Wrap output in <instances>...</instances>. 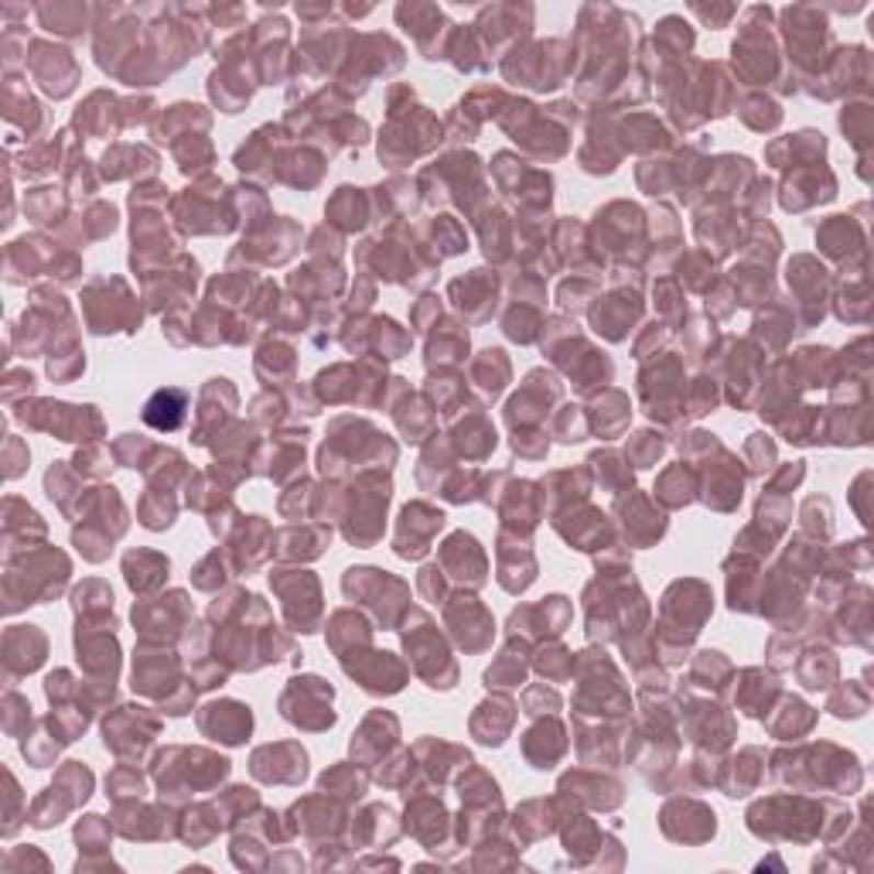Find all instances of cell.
Here are the masks:
<instances>
[{
  "mask_svg": "<svg viewBox=\"0 0 874 874\" xmlns=\"http://www.w3.org/2000/svg\"><path fill=\"white\" fill-rule=\"evenodd\" d=\"M404 646L410 652V667L420 680H428L434 690H451L458 680V667L451 662L447 646L441 643L434 622L424 612H410V622L404 628Z\"/></svg>",
  "mask_w": 874,
  "mask_h": 874,
  "instance_id": "1",
  "label": "cell"
},
{
  "mask_svg": "<svg viewBox=\"0 0 874 874\" xmlns=\"http://www.w3.org/2000/svg\"><path fill=\"white\" fill-rule=\"evenodd\" d=\"M769 18L772 11L769 8H751L745 11V24H741V35L735 42V69L738 76L748 82V86H769L775 79V42H772V32L769 27Z\"/></svg>",
  "mask_w": 874,
  "mask_h": 874,
  "instance_id": "2",
  "label": "cell"
},
{
  "mask_svg": "<svg viewBox=\"0 0 874 874\" xmlns=\"http://www.w3.org/2000/svg\"><path fill=\"white\" fill-rule=\"evenodd\" d=\"M331 686L321 677H297L281 697V711L291 725L305 731H325L336 725V711H331Z\"/></svg>",
  "mask_w": 874,
  "mask_h": 874,
  "instance_id": "3",
  "label": "cell"
},
{
  "mask_svg": "<svg viewBox=\"0 0 874 874\" xmlns=\"http://www.w3.org/2000/svg\"><path fill=\"white\" fill-rule=\"evenodd\" d=\"M270 584H274L284 598V615L291 622L294 632H315L318 618H321V594H318V581L308 575V570H277L270 575Z\"/></svg>",
  "mask_w": 874,
  "mask_h": 874,
  "instance_id": "4",
  "label": "cell"
},
{
  "mask_svg": "<svg viewBox=\"0 0 874 874\" xmlns=\"http://www.w3.org/2000/svg\"><path fill=\"white\" fill-rule=\"evenodd\" d=\"M35 431H52L63 441H86V434H100L103 420L97 407H69V404H38L35 413H18Z\"/></svg>",
  "mask_w": 874,
  "mask_h": 874,
  "instance_id": "5",
  "label": "cell"
},
{
  "mask_svg": "<svg viewBox=\"0 0 874 874\" xmlns=\"http://www.w3.org/2000/svg\"><path fill=\"white\" fill-rule=\"evenodd\" d=\"M24 69L32 72L38 79V86L55 100L69 97L76 89V79H79L76 58L66 48L48 45V42H32V55L24 58Z\"/></svg>",
  "mask_w": 874,
  "mask_h": 874,
  "instance_id": "6",
  "label": "cell"
},
{
  "mask_svg": "<svg viewBox=\"0 0 874 874\" xmlns=\"http://www.w3.org/2000/svg\"><path fill=\"white\" fill-rule=\"evenodd\" d=\"M441 526H444L441 509H431L428 502H410L397 526V540H394L397 554L407 560H420L431 550V540L434 533H441Z\"/></svg>",
  "mask_w": 874,
  "mask_h": 874,
  "instance_id": "7",
  "label": "cell"
},
{
  "mask_svg": "<svg viewBox=\"0 0 874 874\" xmlns=\"http://www.w3.org/2000/svg\"><path fill=\"white\" fill-rule=\"evenodd\" d=\"M447 628H451V636H455V643L465 649V652H478V649H486L492 646V615L478 605L475 598H455L447 605Z\"/></svg>",
  "mask_w": 874,
  "mask_h": 874,
  "instance_id": "8",
  "label": "cell"
},
{
  "mask_svg": "<svg viewBox=\"0 0 874 874\" xmlns=\"http://www.w3.org/2000/svg\"><path fill=\"white\" fill-rule=\"evenodd\" d=\"M486 554H481L478 540L472 533H455L447 536V544L441 547V575L455 578L458 584L481 588L486 584Z\"/></svg>",
  "mask_w": 874,
  "mask_h": 874,
  "instance_id": "9",
  "label": "cell"
},
{
  "mask_svg": "<svg viewBox=\"0 0 874 874\" xmlns=\"http://www.w3.org/2000/svg\"><path fill=\"white\" fill-rule=\"evenodd\" d=\"M198 728L202 735L216 738V741H226V745H243L253 731V714L247 704H236V701H219V704H208L202 707L198 714Z\"/></svg>",
  "mask_w": 874,
  "mask_h": 874,
  "instance_id": "10",
  "label": "cell"
},
{
  "mask_svg": "<svg viewBox=\"0 0 874 874\" xmlns=\"http://www.w3.org/2000/svg\"><path fill=\"white\" fill-rule=\"evenodd\" d=\"M349 662H342L345 673L355 677L363 683V690L370 693H397L407 680V667L394 659V652H370V656H359L355 652V662L352 656H345Z\"/></svg>",
  "mask_w": 874,
  "mask_h": 874,
  "instance_id": "11",
  "label": "cell"
},
{
  "mask_svg": "<svg viewBox=\"0 0 874 874\" xmlns=\"http://www.w3.org/2000/svg\"><path fill=\"white\" fill-rule=\"evenodd\" d=\"M451 297L468 321H486L496 311V281L489 270H472L468 277L451 284Z\"/></svg>",
  "mask_w": 874,
  "mask_h": 874,
  "instance_id": "12",
  "label": "cell"
},
{
  "mask_svg": "<svg viewBox=\"0 0 874 874\" xmlns=\"http://www.w3.org/2000/svg\"><path fill=\"white\" fill-rule=\"evenodd\" d=\"M113 499H116V489H100V499H97V502H89V512H93L97 520H103V517H106V509L113 506ZM72 540H76V547L82 550V557H86V560H103V557L113 550V540H116V533L89 520L82 530H76V533H72Z\"/></svg>",
  "mask_w": 874,
  "mask_h": 874,
  "instance_id": "13",
  "label": "cell"
},
{
  "mask_svg": "<svg viewBox=\"0 0 874 874\" xmlns=\"http://www.w3.org/2000/svg\"><path fill=\"white\" fill-rule=\"evenodd\" d=\"M533 578H536V557H533L526 540L520 544V533H517L512 550L499 540V584L512 594H520L533 584Z\"/></svg>",
  "mask_w": 874,
  "mask_h": 874,
  "instance_id": "14",
  "label": "cell"
},
{
  "mask_svg": "<svg viewBox=\"0 0 874 874\" xmlns=\"http://www.w3.org/2000/svg\"><path fill=\"white\" fill-rule=\"evenodd\" d=\"M618 509L632 512V523H625V536H628V544H636V547H649L656 544V540L667 533V520H662V512H656L649 506L646 496H628L618 502Z\"/></svg>",
  "mask_w": 874,
  "mask_h": 874,
  "instance_id": "15",
  "label": "cell"
},
{
  "mask_svg": "<svg viewBox=\"0 0 874 874\" xmlns=\"http://www.w3.org/2000/svg\"><path fill=\"white\" fill-rule=\"evenodd\" d=\"M185 413H189V394H185V389H158V394L150 397L147 407H144V424L171 434V431H178L185 424Z\"/></svg>",
  "mask_w": 874,
  "mask_h": 874,
  "instance_id": "16",
  "label": "cell"
},
{
  "mask_svg": "<svg viewBox=\"0 0 874 874\" xmlns=\"http://www.w3.org/2000/svg\"><path fill=\"white\" fill-rule=\"evenodd\" d=\"M168 557L164 554H155V550H130L124 557V575H127V584L137 591V594H150L158 591L164 581H168Z\"/></svg>",
  "mask_w": 874,
  "mask_h": 874,
  "instance_id": "17",
  "label": "cell"
},
{
  "mask_svg": "<svg viewBox=\"0 0 874 874\" xmlns=\"http://www.w3.org/2000/svg\"><path fill=\"white\" fill-rule=\"evenodd\" d=\"M397 735H400L397 717H389L386 711H376L363 720V728L352 735V756H359L363 762H373L389 748V741H379V738H397Z\"/></svg>",
  "mask_w": 874,
  "mask_h": 874,
  "instance_id": "18",
  "label": "cell"
},
{
  "mask_svg": "<svg viewBox=\"0 0 874 874\" xmlns=\"http://www.w3.org/2000/svg\"><path fill=\"white\" fill-rule=\"evenodd\" d=\"M820 178H830V171L820 168V171H809V174H796V178H790L786 189H782V205H786L790 213H803V208L817 205V202H830L833 192H837V182L820 185Z\"/></svg>",
  "mask_w": 874,
  "mask_h": 874,
  "instance_id": "19",
  "label": "cell"
},
{
  "mask_svg": "<svg viewBox=\"0 0 874 874\" xmlns=\"http://www.w3.org/2000/svg\"><path fill=\"white\" fill-rule=\"evenodd\" d=\"M636 318H639V297L636 294H618V297L605 300V305L591 311L594 328L605 339H612V342H622L625 339V328L636 321Z\"/></svg>",
  "mask_w": 874,
  "mask_h": 874,
  "instance_id": "20",
  "label": "cell"
},
{
  "mask_svg": "<svg viewBox=\"0 0 874 874\" xmlns=\"http://www.w3.org/2000/svg\"><path fill=\"white\" fill-rule=\"evenodd\" d=\"M512 720H517V707H512V701L499 697V701H489L475 711L472 731L481 745H502L506 735L512 731Z\"/></svg>",
  "mask_w": 874,
  "mask_h": 874,
  "instance_id": "21",
  "label": "cell"
},
{
  "mask_svg": "<svg viewBox=\"0 0 874 874\" xmlns=\"http://www.w3.org/2000/svg\"><path fill=\"white\" fill-rule=\"evenodd\" d=\"M509 383V359L502 349H486L481 359L472 366V386L481 394V400H496Z\"/></svg>",
  "mask_w": 874,
  "mask_h": 874,
  "instance_id": "22",
  "label": "cell"
},
{
  "mask_svg": "<svg viewBox=\"0 0 874 874\" xmlns=\"http://www.w3.org/2000/svg\"><path fill=\"white\" fill-rule=\"evenodd\" d=\"M741 680H745V683L735 686V704H738L745 714H751V717H762V711L769 714L772 697L779 693L775 677H769V673H762V670H745Z\"/></svg>",
  "mask_w": 874,
  "mask_h": 874,
  "instance_id": "23",
  "label": "cell"
},
{
  "mask_svg": "<svg viewBox=\"0 0 874 874\" xmlns=\"http://www.w3.org/2000/svg\"><path fill=\"white\" fill-rule=\"evenodd\" d=\"M536 748H544L540 756L533 759V769H554V762L567 751V738H564V728L557 725V720H540L536 728H530V735L523 738V751L530 756V751Z\"/></svg>",
  "mask_w": 874,
  "mask_h": 874,
  "instance_id": "24",
  "label": "cell"
},
{
  "mask_svg": "<svg viewBox=\"0 0 874 874\" xmlns=\"http://www.w3.org/2000/svg\"><path fill=\"white\" fill-rule=\"evenodd\" d=\"M277 540H281V557L284 560H315L331 544V530H325V526L284 530Z\"/></svg>",
  "mask_w": 874,
  "mask_h": 874,
  "instance_id": "25",
  "label": "cell"
},
{
  "mask_svg": "<svg viewBox=\"0 0 874 874\" xmlns=\"http://www.w3.org/2000/svg\"><path fill=\"white\" fill-rule=\"evenodd\" d=\"M813 720H817V714H813V707H806L803 701L796 697H782V711H775V717H769V731L775 738H799L813 728Z\"/></svg>",
  "mask_w": 874,
  "mask_h": 874,
  "instance_id": "26",
  "label": "cell"
},
{
  "mask_svg": "<svg viewBox=\"0 0 874 874\" xmlns=\"http://www.w3.org/2000/svg\"><path fill=\"white\" fill-rule=\"evenodd\" d=\"M598 407H605V417H588V428L601 438H615L628 428V417H632V407H628V397L618 394V389H609L605 397L598 400Z\"/></svg>",
  "mask_w": 874,
  "mask_h": 874,
  "instance_id": "27",
  "label": "cell"
},
{
  "mask_svg": "<svg viewBox=\"0 0 874 874\" xmlns=\"http://www.w3.org/2000/svg\"><path fill=\"white\" fill-rule=\"evenodd\" d=\"M38 11V21L42 27H48V32H58V35H82L86 32V24H89V8L82 4H42L35 8Z\"/></svg>",
  "mask_w": 874,
  "mask_h": 874,
  "instance_id": "28",
  "label": "cell"
},
{
  "mask_svg": "<svg viewBox=\"0 0 874 874\" xmlns=\"http://www.w3.org/2000/svg\"><path fill=\"white\" fill-rule=\"evenodd\" d=\"M359 189H339V195L328 202V223H336L342 229H363L366 226V202L363 195H355Z\"/></svg>",
  "mask_w": 874,
  "mask_h": 874,
  "instance_id": "29",
  "label": "cell"
},
{
  "mask_svg": "<svg viewBox=\"0 0 874 874\" xmlns=\"http://www.w3.org/2000/svg\"><path fill=\"white\" fill-rule=\"evenodd\" d=\"M799 680L809 690H827L837 680V659L827 649H809L799 662Z\"/></svg>",
  "mask_w": 874,
  "mask_h": 874,
  "instance_id": "30",
  "label": "cell"
},
{
  "mask_svg": "<svg viewBox=\"0 0 874 874\" xmlns=\"http://www.w3.org/2000/svg\"><path fill=\"white\" fill-rule=\"evenodd\" d=\"M656 496H659L662 502H667V506H673V509L693 502V499H697V496H693V475H690L683 465H677V468H670V472H662V475H659V486H656Z\"/></svg>",
  "mask_w": 874,
  "mask_h": 874,
  "instance_id": "31",
  "label": "cell"
},
{
  "mask_svg": "<svg viewBox=\"0 0 874 874\" xmlns=\"http://www.w3.org/2000/svg\"><path fill=\"white\" fill-rule=\"evenodd\" d=\"M257 373L266 383H277L294 373V352L287 345H263L257 355Z\"/></svg>",
  "mask_w": 874,
  "mask_h": 874,
  "instance_id": "32",
  "label": "cell"
},
{
  "mask_svg": "<svg viewBox=\"0 0 874 874\" xmlns=\"http://www.w3.org/2000/svg\"><path fill=\"white\" fill-rule=\"evenodd\" d=\"M738 113H741V120H745L751 130H772V127H779V120H782V110L769 97H762V93L748 97Z\"/></svg>",
  "mask_w": 874,
  "mask_h": 874,
  "instance_id": "33",
  "label": "cell"
},
{
  "mask_svg": "<svg viewBox=\"0 0 874 874\" xmlns=\"http://www.w3.org/2000/svg\"><path fill=\"white\" fill-rule=\"evenodd\" d=\"M662 451H667V441H662V434H652V431H639L636 438L628 441L625 447V458L636 465V468H649L662 458Z\"/></svg>",
  "mask_w": 874,
  "mask_h": 874,
  "instance_id": "34",
  "label": "cell"
},
{
  "mask_svg": "<svg viewBox=\"0 0 874 874\" xmlns=\"http://www.w3.org/2000/svg\"><path fill=\"white\" fill-rule=\"evenodd\" d=\"M523 677H526V662L509 649V652L499 656V662L486 673V686H517V683H523Z\"/></svg>",
  "mask_w": 874,
  "mask_h": 874,
  "instance_id": "35",
  "label": "cell"
},
{
  "mask_svg": "<svg viewBox=\"0 0 874 874\" xmlns=\"http://www.w3.org/2000/svg\"><path fill=\"white\" fill-rule=\"evenodd\" d=\"M321 790H328V793H355V796H363V790H366V779L359 775L352 765H339V769H331V772H325L321 775Z\"/></svg>",
  "mask_w": 874,
  "mask_h": 874,
  "instance_id": "36",
  "label": "cell"
},
{
  "mask_svg": "<svg viewBox=\"0 0 874 874\" xmlns=\"http://www.w3.org/2000/svg\"><path fill=\"white\" fill-rule=\"evenodd\" d=\"M867 704H871L867 690L864 686H854V683H848V686L837 693V697H830V711L837 717H861L867 711Z\"/></svg>",
  "mask_w": 874,
  "mask_h": 874,
  "instance_id": "37",
  "label": "cell"
},
{
  "mask_svg": "<svg viewBox=\"0 0 874 874\" xmlns=\"http://www.w3.org/2000/svg\"><path fill=\"white\" fill-rule=\"evenodd\" d=\"M591 434L588 428V413L581 407H564L557 413V438L567 441V444H575V441H584Z\"/></svg>",
  "mask_w": 874,
  "mask_h": 874,
  "instance_id": "38",
  "label": "cell"
},
{
  "mask_svg": "<svg viewBox=\"0 0 874 874\" xmlns=\"http://www.w3.org/2000/svg\"><path fill=\"white\" fill-rule=\"evenodd\" d=\"M106 790H110L113 796H140V793H144V779H140L137 769L120 765V769L106 779Z\"/></svg>",
  "mask_w": 874,
  "mask_h": 874,
  "instance_id": "39",
  "label": "cell"
},
{
  "mask_svg": "<svg viewBox=\"0 0 874 874\" xmlns=\"http://www.w3.org/2000/svg\"><path fill=\"white\" fill-rule=\"evenodd\" d=\"M523 707H526V714H554L557 707H560V697L554 690H547V686H530L526 690V697H523Z\"/></svg>",
  "mask_w": 874,
  "mask_h": 874,
  "instance_id": "40",
  "label": "cell"
},
{
  "mask_svg": "<svg viewBox=\"0 0 874 874\" xmlns=\"http://www.w3.org/2000/svg\"><path fill=\"white\" fill-rule=\"evenodd\" d=\"M745 451H748L751 468H756V472H765L762 462H769V468H772V462H775V444L769 441V434H751V441L745 444Z\"/></svg>",
  "mask_w": 874,
  "mask_h": 874,
  "instance_id": "41",
  "label": "cell"
},
{
  "mask_svg": "<svg viewBox=\"0 0 874 874\" xmlns=\"http://www.w3.org/2000/svg\"><path fill=\"white\" fill-rule=\"evenodd\" d=\"M417 588H420V594H424L428 601H444V578H441V567L434 564V567H424L420 570V578H417Z\"/></svg>",
  "mask_w": 874,
  "mask_h": 874,
  "instance_id": "42",
  "label": "cell"
},
{
  "mask_svg": "<svg viewBox=\"0 0 874 874\" xmlns=\"http://www.w3.org/2000/svg\"><path fill=\"white\" fill-rule=\"evenodd\" d=\"M690 11L697 14L704 24H711V27H725V24H728V18H735V14H738V8H735V4H728V8H701V4H693Z\"/></svg>",
  "mask_w": 874,
  "mask_h": 874,
  "instance_id": "43",
  "label": "cell"
},
{
  "mask_svg": "<svg viewBox=\"0 0 874 874\" xmlns=\"http://www.w3.org/2000/svg\"><path fill=\"white\" fill-rule=\"evenodd\" d=\"M97 455H100V444L86 451V462H97ZM86 472H89V475H93V478H103V475H106L110 468H106V465H86Z\"/></svg>",
  "mask_w": 874,
  "mask_h": 874,
  "instance_id": "44",
  "label": "cell"
}]
</instances>
